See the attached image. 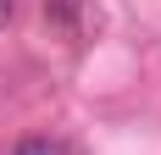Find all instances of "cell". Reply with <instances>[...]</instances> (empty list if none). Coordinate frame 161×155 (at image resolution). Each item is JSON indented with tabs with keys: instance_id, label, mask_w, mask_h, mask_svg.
<instances>
[{
	"instance_id": "cell-1",
	"label": "cell",
	"mask_w": 161,
	"mask_h": 155,
	"mask_svg": "<svg viewBox=\"0 0 161 155\" xmlns=\"http://www.w3.org/2000/svg\"><path fill=\"white\" fill-rule=\"evenodd\" d=\"M17 155H72V150H67L61 139H22V144H17Z\"/></svg>"
},
{
	"instance_id": "cell-2",
	"label": "cell",
	"mask_w": 161,
	"mask_h": 155,
	"mask_svg": "<svg viewBox=\"0 0 161 155\" xmlns=\"http://www.w3.org/2000/svg\"><path fill=\"white\" fill-rule=\"evenodd\" d=\"M0 17H11V0H0Z\"/></svg>"
}]
</instances>
